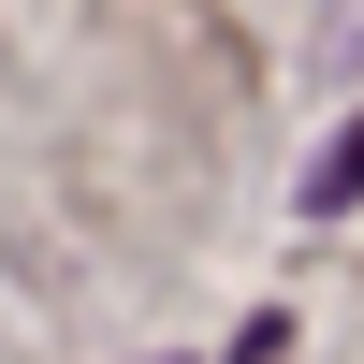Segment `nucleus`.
<instances>
[{
    "label": "nucleus",
    "instance_id": "1",
    "mask_svg": "<svg viewBox=\"0 0 364 364\" xmlns=\"http://www.w3.org/2000/svg\"><path fill=\"white\" fill-rule=\"evenodd\" d=\"M336 204H364V117H350V132L306 161V219H336Z\"/></svg>",
    "mask_w": 364,
    "mask_h": 364
}]
</instances>
